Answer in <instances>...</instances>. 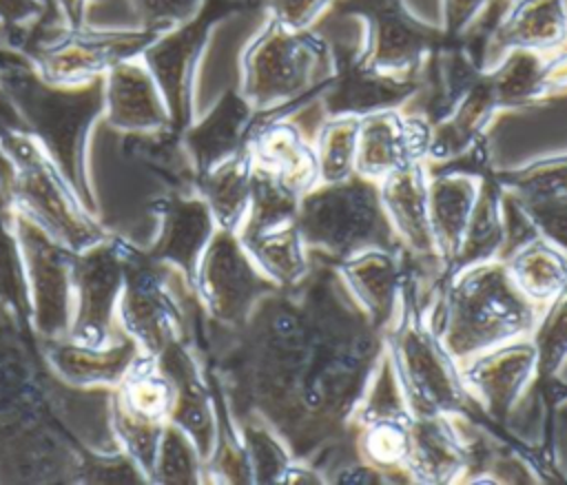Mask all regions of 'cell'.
<instances>
[{
    "instance_id": "cell-1",
    "label": "cell",
    "mask_w": 567,
    "mask_h": 485,
    "mask_svg": "<svg viewBox=\"0 0 567 485\" xmlns=\"http://www.w3.org/2000/svg\"><path fill=\"white\" fill-rule=\"evenodd\" d=\"M536 323L534 301L514 283L505 266L481 261L452 283L443 319V348L467 361L501 343L523 339Z\"/></svg>"
},
{
    "instance_id": "cell-2",
    "label": "cell",
    "mask_w": 567,
    "mask_h": 485,
    "mask_svg": "<svg viewBox=\"0 0 567 485\" xmlns=\"http://www.w3.org/2000/svg\"><path fill=\"white\" fill-rule=\"evenodd\" d=\"M177 383L164 361L137 352L113 383L111 425L120 450L140 472H153L166 427L173 423Z\"/></svg>"
},
{
    "instance_id": "cell-3",
    "label": "cell",
    "mask_w": 567,
    "mask_h": 485,
    "mask_svg": "<svg viewBox=\"0 0 567 485\" xmlns=\"http://www.w3.org/2000/svg\"><path fill=\"white\" fill-rule=\"evenodd\" d=\"M297 219L308 244L343 257L383 248L392 237L379 190L370 179L326 184L299 204Z\"/></svg>"
},
{
    "instance_id": "cell-4",
    "label": "cell",
    "mask_w": 567,
    "mask_h": 485,
    "mask_svg": "<svg viewBox=\"0 0 567 485\" xmlns=\"http://www.w3.org/2000/svg\"><path fill=\"white\" fill-rule=\"evenodd\" d=\"M126 255L106 241H97L71 259V321L66 341L89 350H104L117 339L111 337L115 323ZM124 334V332H122ZM120 334V337H122Z\"/></svg>"
},
{
    "instance_id": "cell-5",
    "label": "cell",
    "mask_w": 567,
    "mask_h": 485,
    "mask_svg": "<svg viewBox=\"0 0 567 485\" xmlns=\"http://www.w3.org/2000/svg\"><path fill=\"white\" fill-rule=\"evenodd\" d=\"M233 230L215 233L202 252L195 275L208 310L224 321L239 319L259 295L261 275Z\"/></svg>"
},
{
    "instance_id": "cell-6",
    "label": "cell",
    "mask_w": 567,
    "mask_h": 485,
    "mask_svg": "<svg viewBox=\"0 0 567 485\" xmlns=\"http://www.w3.org/2000/svg\"><path fill=\"white\" fill-rule=\"evenodd\" d=\"M450 352L416 326H403L396 337V376L405 401L419 416H445L461 403Z\"/></svg>"
},
{
    "instance_id": "cell-7",
    "label": "cell",
    "mask_w": 567,
    "mask_h": 485,
    "mask_svg": "<svg viewBox=\"0 0 567 485\" xmlns=\"http://www.w3.org/2000/svg\"><path fill=\"white\" fill-rule=\"evenodd\" d=\"M120 330H124L140 352L164 354L175 345L179 312L162 277L151 268L126 270L117 301Z\"/></svg>"
},
{
    "instance_id": "cell-8",
    "label": "cell",
    "mask_w": 567,
    "mask_h": 485,
    "mask_svg": "<svg viewBox=\"0 0 567 485\" xmlns=\"http://www.w3.org/2000/svg\"><path fill=\"white\" fill-rule=\"evenodd\" d=\"M279 24L268 31L252 51L248 89L257 102H277L303 91L317 71L319 49Z\"/></svg>"
},
{
    "instance_id": "cell-9",
    "label": "cell",
    "mask_w": 567,
    "mask_h": 485,
    "mask_svg": "<svg viewBox=\"0 0 567 485\" xmlns=\"http://www.w3.org/2000/svg\"><path fill=\"white\" fill-rule=\"evenodd\" d=\"M467 361V383L494 414H503L520 396L538 365L534 343L523 339L501 343Z\"/></svg>"
},
{
    "instance_id": "cell-10",
    "label": "cell",
    "mask_w": 567,
    "mask_h": 485,
    "mask_svg": "<svg viewBox=\"0 0 567 485\" xmlns=\"http://www.w3.org/2000/svg\"><path fill=\"white\" fill-rule=\"evenodd\" d=\"M381 206L388 221L403 244L421 257H432L436 252V241L430 224V202L427 184L416 164H405L383 177L379 188Z\"/></svg>"
},
{
    "instance_id": "cell-11",
    "label": "cell",
    "mask_w": 567,
    "mask_h": 485,
    "mask_svg": "<svg viewBox=\"0 0 567 485\" xmlns=\"http://www.w3.org/2000/svg\"><path fill=\"white\" fill-rule=\"evenodd\" d=\"M425 133L405 126L392 113H372L359 124L354 166L365 179H383L392 171L410 164L414 148L423 146Z\"/></svg>"
},
{
    "instance_id": "cell-12",
    "label": "cell",
    "mask_w": 567,
    "mask_h": 485,
    "mask_svg": "<svg viewBox=\"0 0 567 485\" xmlns=\"http://www.w3.org/2000/svg\"><path fill=\"white\" fill-rule=\"evenodd\" d=\"M215 235V219L204 199L175 202L164 215L155 257L171 261L184 275H195L197 261Z\"/></svg>"
},
{
    "instance_id": "cell-13",
    "label": "cell",
    "mask_w": 567,
    "mask_h": 485,
    "mask_svg": "<svg viewBox=\"0 0 567 485\" xmlns=\"http://www.w3.org/2000/svg\"><path fill=\"white\" fill-rule=\"evenodd\" d=\"M478 186L470 175L447 173L439 175L427 184L430 224L436 241V250L447 257H456L461 239L465 235L470 215L478 199Z\"/></svg>"
},
{
    "instance_id": "cell-14",
    "label": "cell",
    "mask_w": 567,
    "mask_h": 485,
    "mask_svg": "<svg viewBox=\"0 0 567 485\" xmlns=\"http://www.w3.org/2000/svg\"><path fill=\"white\" fill-rule=\"evenodd\" d=\"M507 272L534 303L551 301L567 283V259L558 246L534 237L509 255Z\"/></svg>"
},
{
    "instance_id": "cell-15",
    "label": "cell",
    "mask_w": 567,
    "mask_h": 485,
    "mask_svg": "<svg viewBox=\"0 0 567 485\" xmlns=\"http://www.w3.org/2000/svg\"><path fill=\"white\" fill-rule=\"evenodd\" d=\"M255 168H261L297 195L317 177V162L290 126H277L257 140Z\"/></svg>"
},
{
    "instance_id": "cell-16",
    "label": "cell",
    "mask_w": 567,
    "mask_h": 485,
    "mask_svg": "<svg viewBox=\"0 0 567 485\" xmlns=\"http://www.w3.org/2000/svg\"><path fill=\"white\" fill-rule=\"evenodd\" d=\"M412 450L408 463L430 481H447L463 467V447L443 416H419L410 427Z\"/></svg>"
},
{
    "instance_id": "cell-17",
    "label": "cell",
    "mask_w": 567,
    "mask_h": 485,
    "mask_svg": "<svg viewBox=\"0 0 567 485\" xmlns=\"http://www.w3.org/2000/svg\"><path fill=\"white\" fill-rule=\"evenodd\" d=\"M343 272L377 319H385L396 301L399 270L394 259L381 248H368L346 257Z\"/></svg>"
},
{
    "instance_id": "cell-18",
    "label": "cell",
    "mask_w": 567,
    "mask_h": 485,
    "mask_svg": "<svg viewBox=\"0 0 567 485\" xmlns=\"http://www.w3.org/2000/svg\"><path fill=\"white\" fill-rule=\"evenodd\" d=\"M252 175L241 162H230L210 173L204 186V202L221 230H237L250 206Z\"/></svg>"
},
{
    "instance_id": "cell-19",
    "label": "cell",
    "mask_w": 567,
    "mask_h": 485,
    "mask_svg": "<svg viewBox=\"0 0 567 485\" xmlns=\"http://www.w3.org/2000/svg\"><path fill=\"white\" fill-rule=\"evenodd\" d=\"M423 49L419 29L408 22L399 9L381 7L374 18V64L379 71L410 69Z\"/></svg>"
},
{
    "instance_id": "cell-20",
    "label": "cell",
    "mask_w": 567,
    "mask_h": 485,
    "mask_svg": "<svg viewBox=\"0 0 567 485\" xmlns=\"http://www.w3.org/2000/svg\"><path fill=\"white\" fill-rule=\"evenodd\" d=\"M565 7L560 0H525L503 29V44L554 47L565 38Z\"/></svg>"
},
{
    "instance_id": "cell-21",
    "label": "cell",
    "mask_w": 567,
    "mask_h": 485,
    "mask_svg": "<svg viewBox=\"0 0 567 485\" xmlns=\"http://www.w3.org/2000/svg\"><path fill=\"white\" fill-rule=\"evenodd\" d=\"M503 248V204L492 190H481L461 239L458 259L463 266L487 261Z\"/></svg>"
},
{
    "instance_id": "cell-22",
    "label": "cell",
    "mask_w": 567,
    "mask_h": 485,
    "mask_svg": "<svg viewBox=\"0 0 567 485\" xmlns=\"http://www.w3.org/2000/svg\"><path fill=\"white\" fill-rule=\"evenodd\" d=\"M357 135L359 124L350 117L334 120L323 128L319 137L317 173L326 184L350 179L357 159Z\"/></svg>"
},
{
    "instance_id": "cell-23",
    "label": "cell",
    "mask_w": 567,
    "mask_h": 485,
    "mask_svg": "<svg viewBox=\"0 0 567 485\" xmlns=\"http://www.w3.org/2000/svg\"><path fill=\"white\" fill-rule=\"evenodd\" d=\"M536 328V363L545 372H556L567 359V283L551 299V308Z\"/></svg>"
},
{
    "instance_id": "cell-24",
    "label": "cell",
    "mask_w": 567,
    "mask_h": 485,
    "mask_svg": "<svg viewBox=\"0 0 567 485\" xmlns=\"http://www.w3.org/2000/svg\"><path fill=\"white\" fill-rule=\"evenodd\" d=\"M412 450V434L403 419L372 421L363 434V452L379 467H399L408 463Z\"/></svg>"
},
{
    "instance_id": "cell-25",
    "label": "cell",
    "mask_w": 567,
    "mask_h": 485,
    "mask_svg": "<svg viewBox=\"0 0 567 485\" xmlns=\"http://www.w3.org/2000/svg\"><path fill=\"white\" fill-rule=\"evenodd\" d=\"M509 186L518 202L567 197V157L536 164L518 173Z\"/></svg>"
},
{
    "instance_id": "cell-26",
    "label": "cell",
    "mask_w": 567,
    "mask_h": 485,
    "mask_svg": "<svg viewBox=\"0 0 567 485\" xmlns=\"http://www.w3.org/2000/svg\"><path fill=\"white\" fill-rule=\"evenodd\" d=\"M540 82H543V66L536 62V58L529 53H516L496 73L489 86L496 100L512 102V100L532 95L536 89H540Z\"/></svg>"
},
{
    "instance_id": "cell-27",
    "label": "cell",
    "mask_w": 567,
    "mask_h": 485,
    "mask_svg": "<svg viewBox=\"0 0 567 485\" xmlns=\"http://www.w3.org/2000/svg\"><path fill=\"white\" fill-rule=\"evenodd\" d=\"M536 233L558 248L567 250V197L520 202Z\"/></svg>"
},
{
    "instance_id": "cell-28",
    "label": "cell",
    "mask_w": 567,
    "mask_h": 485,
    "mask_svg": "<svg viewBox=\"0 0 567 485\" xmlns=\"http://www.w3.org/2000/svg\"><path fill=\"white\" fill-rule=\"evenodd\" d=\"M321 4L323 0H275L279 22L286 27L306 24L321 9Z\"/></svg>"
},
{
    "instance_id": "cell-29",
    "label": "cell",
    "mask_w": 567,
    "mask_h": 485,
    "mask_svg": "<svg viewBox=\"0 0 567 485\" xmlns=\"http://www.w3.org/2000/svg\"><path fill=\"white\" fill-rule=\"evenodd\" d=\"M483 0H447V13H450V27L461 29L467 24V20L481 9Z\"/></svg>"
},
{
    "instance_id": "cell-30",
    "label": "cell",
    "mask_w": 567,
    "mask_h": 485,
    "mask_svg": "<svg viewBox=\"0 0 567 485\" xmlns=\"http://www.w3.org/2000/svg\"><path fill=\"white\" fill-rule=\"evenodd\" d=\"M565 11H567V0H565Z\"/></svg>"
}]
</instances>
